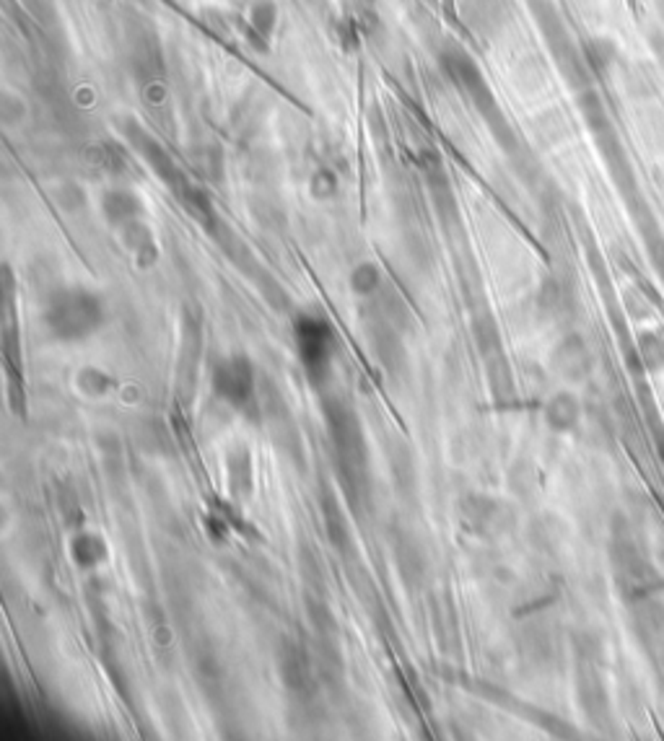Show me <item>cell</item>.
<instances>
[{"label": "cell", "mask_w": 664, "mask_h": 741, "mask_svg": "<svg viewBox=\"0 0 664 741\" xmlns=\"http://www.w3.org/2000/svg\"><path fill=\"white\" fill-rule=\"evenodd\" d=\"M42 322L60 342H81L104 324V306L91 291L60 288L47 301Z\"/></svg>", "instance_id": "cell-1"}, {"label": "cell", "mask_w": 664, "mask_h": 741, "mask_svg": "<svg viewBox=\"0 0 664 741\" xmlns=\"http://www.w3.org/2000/svg\"><path fill=\"white\" fill-rule=\"evenodd\" d=\"M324 418H327L330 441L335 446V459L341 467L342 480L345 485H353V496L366 493V487H369V451H366L363 430H361L356 412H351L342 402H327Z\"/></svg>", "instance_id": "cell-2"}, {"label": "cell", "mask_w": 664, "mask_h": 741, "mask_svg": "<svg viewBox=\"0 0 664 741\" xmlns=\"http://www.w3.org/2000/svg\"><path fill=\"white\" fill-rule=\"evenodd\" d=\"M294 332H296L299 355H302V363H304L309 379L317 381V384H322L324 376L330 373V366H332L335 330L324 319L302 316V319H296Z\"/></svg>", "instance_id": "cell-3"}, {"label": "cell", "mask_w": 664, "mask_h": 741, "mask_svg": "<svg viewBox=\"0 0 664 741\" xmlns=\"http://www.w3.org/2000/svg\"><path fill=\"white\" fill-rule=\"evenodd\" d=\"M213 391L231 408L247 409L255 402V369L245 355L221 361L213 369Z\"/></svg>", "instance_id": "cell-4"}, {"label": "cell", "mask_w": 664, "mask_h": 741, "mask_svg": "<svg viewBox=\"0 0 664 741\" xmlns=\"http://www.w3.org/2000/svg\"><path fill=\"white\" fill-rule=\"evenodd\" d=\"M551 363L553 370L558 376H563L566 381H584L594 369V358L589 352L587 342L579 334H569L555 345Z\"/></svg>", "instance_id": "cell-5"}, {"label": "cell", "mask_w": 664, "mask_h": 741, "mask_svg": "<svg viewBox=\"0 0 664 741\" xmlns=\"http://www.w3.org/2000/svg\"><path fill=\"white\" fill-rule=\"evenodd\" d=\"M281 677L291 692H296V695L312 692L317 674H314V664H312L309 653L302 646L291 643L281 650Z\"/></svg>", "instance_id": "cell-6"}, {"label": "cell", "mask_w": 664, "mask_h": 741, "mask_svg": "<svg viewBox=\"0 0 664 741\" xmlns=\"http://www.w3.org/2000/svg\"><path fill=\"white\" fill-rule=\"evenodd\" d=\"M506 511L504 505L488 498H467L462 503V521L475 534H488V532H501L506 529Z\"/></svg>", "instance_id": "cell-7"}, {"label": "cell", "mask_w": 664, "mask_h": 741, "mask_svg": "<svg viewBox=\"0 0 664 741\" xmlns=\"http://www.w3.org/2000/svg\"><path fill=\"white\" fill-rule=\"evenodd\" d=\"M101 213H104V218L112 223V226L122 228L128 223L140 221L143 203L130 189H112V192H107L101 197Z\"/></svg>", "instance_id": "cell-8"}, {"label": "cell", "mask_w": 664, "mask_h": 741, "mask_svg": "<svg viewBox=\"0 0 664 741\" xmlns=\"http://www.w3.org/2000/svg\"><path fill=\"white\" fill-rule=\"evenodd\" d=\"M545 423L558 430V433H569L582 423V405L571 391H558L553 394L545 405Z\"/></svg>", "instance_id": "cell-9"}, {"label": "cell", "mask_w": 664, "mask_h": 741, "mask_svg": "<svg viewBox=\"0 0 664 741\" xmlns=\"http://www.w3.org/2000/svg\"><path fill=\"white\" fill-rule=\"evenodd\" d=\"M579 700L584 705L589 718L608 716V692L594 671V661H587V667L579 671Z\"/></svg>", "instance_id": "cell-10"}, {"label": "cell", "mask_w": 664, "mask_h": 741, "mask_svg": "<svg viewBox=\"0 0 664 741\" xmlns=\"http://www.w3.org/2000/svg\"><path fill=\"white\" fill-rule=\"evenodd\" d=\"M122 241H125V246L138 257V265H140V267H151L153 262H156V257H159V246H156L151 228H149L146 223L133 221L128 223V226H122Z\"/></svg>", "instance_id": "cell-11"}, {"label": "cell", "mask_w": 664, "mask_h": 741, "mask_svg": "<svg viewBox=\"0 0 664 741\" xmlns=\"http://www.w3.org/2000/svg\"><path fill=\"white\" fill-rule=\"evenodd\" d=\"M226 475L231 482V493L236 498H245L252 493V457L247 448H234L226 457Z\"/></svg>", "instance_id": "cell-12"}, {"label": "cell", "mask_w": 664, "mask_h": 741, "mask_svg": "<svg viewBox=\"0 0 664 741\" xmlns=\"http://www.w3.org/2000/svg\"><path fill=\"white\" fill-rule=\"evenodd\" d=\"M322 516L330 542H332L338 550H345V547L351 544V526H348V519H345V514H342V508L338 505V501L332 498V493H324L322 496Z\"/></svg>", "instance_id": "cell-13"}, {"label": "cell", "mask_w": 664, "mask_h": 741, "mask_svg": "<svg viewBox=\"0 0 664 741\" xmlns=\"http://www.w3.org/2000/svg\"><path fill=\"white\" fill-rule=\"evenodd\" d=\"M374 351L380 355L381 363L392 370V373H398L399 366L405 363V351H402L398 334H395L392 327H381L380 332H377V337H374Z\"/></svg>", "instance_id": "cell-14"}, {"label": "cell", "mask_w": 664, "mask_h": 741, "mask_svg": "<svg viewBox=\"0 0 664 741\" xmlns=\"http://www.w3.org/2000/svg\"><path fill=\"white\" fill-rule=\"evenodd\" d=\"M636 351L641 355L646 373H662L664 370V334L662 332H641Z\"/></svg>", "instance_id": "cell-15"}, {"label": "cell", "mask_w": 664, "mask_h": 741, "mask_svg": "<svg viewBox=\"0 0 664 741\" xmlns=\"http://www.w3.org/2000/svg\"><path fill=\"white\" fill-rule=\"evenodd\" d=\"M71 555H73L76 565H81V568H96V565L107 557V547H104V542L99 537L83 532V534H78V537L73 539Z\"/></svg>", "instance_id": "cell-16"}, {"label": "cell", "mask_w": 664, "mask_h": 741, "mask_svg": "<svg viewBox=\"0 0 664 741\" xmlns=\"http://www.w3.org/2000/svg\"><path fill=\"white\" fill-rule=\"evenodd\" d=\"M392 550H395V557H398V565H399V575L408 581V583H420V578H423V557H420V553H418V547L413 544V542H399L398 544H392Z\"/></svg>", "instance_id": "cell-17"}, {"label": "cell", "mask_w": 664, "mask_h": 741, "mask_svg": "<svg viewBox=\"0 0 664 741\" xmlns=\"http://www.w3.org/2000/svg\"><path fill=\"white\" fill-rule=\"evenodd\" d=\"M249 29H252V39L255 42L260 39L263 47H267V39H270L273 29H275V5L267 3V0L257 3L252 8V16H249Z\"/></svg>", "instance_id": "cell-18"}, {"label": "cell", "mask_w": 664, "mask_h": 741, "mask_svg": "<svg viewBox=\"0 0 664 741\" xmlns=\"http://www.w3.org/2000/svg\"><path fill=\"white\" fill-rule=\"evenodd\" d=\"M380 267L371 265V262H361L359 267L351 273V291L359 294V296H374L380 291Z\"/></svg>", "instance_id": "cell-19"}, {"label": "cell", "mask_w": 664, "mask_h": 741, "mask_svg": "<svg viewBox=\"0 0 664 741\" xmlns=\"http://www.w3.org/2000/svg\"><path fill=\"white\" fill-rule=\"evenodd\" d=\"M78 387L86 391L89 397H101V394H107V391H110V387H112V379H110L107 373H101V370L86 369L78 373Z\"/></svg>", "instance_id": "cell-20"}, {"label": "cell", "mask_w": 664, "mask_h": 741, "mask_svg": "<svg viewBox=\"0 0 664 741\" xmlns=\"http://www.w3.org/2000/svg\"><path fill=\"white\" fill-rule=\"evenodd\" d=\"M312 195L314 197H320V200H324V197H330L332 192H335V174L332 171H317L314 177H312Z\"/></svg>", "instance_id": "cell-21"}]
</instances>
